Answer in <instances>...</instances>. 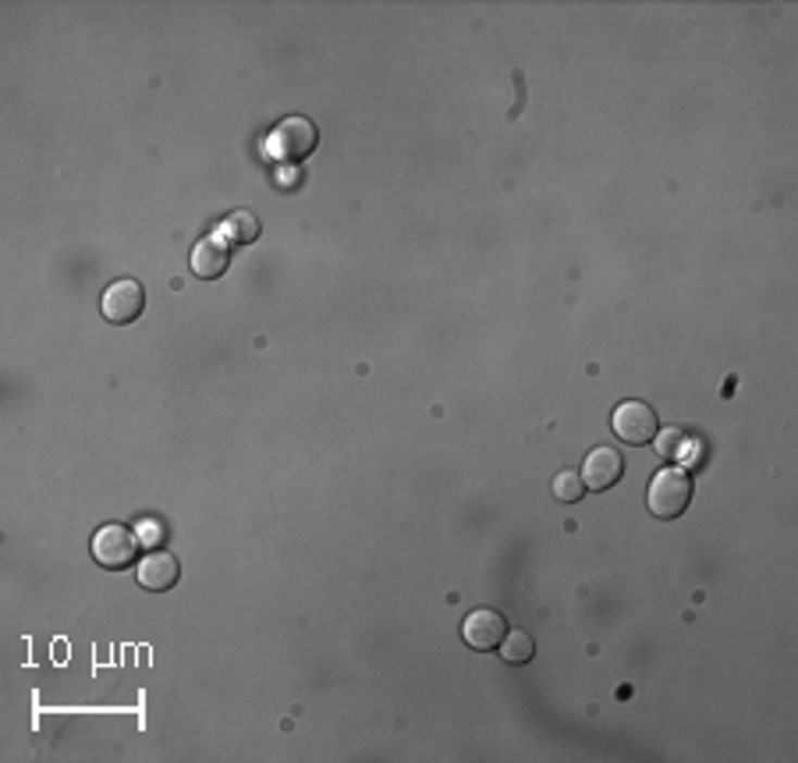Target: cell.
I'll return each mask as SVG.
<instances>
[{"label":"cell","instance_id":"6da1fadb","mask_svg":"<svg viewBox=\"0 0 798 763\" xmlns=\"http://www.w3.org/2000/svg\"><path fill=\"white\" fill-rule=\"evenodd\" d=\"M688 504H693V476L685 468L668 465L649 479V490H646L649 515H657L660 522H674L688 512Z\"/></svg>","mask_w":798,"mask_h":763},{"label":"cell","instance_id":"7a4b0ae2","mask_svg":"<svg viewBox=\"0 0 798 763\" xmlns=\"http://www.w3.org/2000/svg\"><path fill=\"white\" fill-rule=\"evenodd\" d=\"M92 558L111 572H125L139 561V537L128 526H100L92 537Z\"/></svg>","mask_w":798,"mask_h":763},{"label":"cell","instance_id":"3957f363","mask_svg":"<svg viewBox=\"0 0 798 763\" xmlns=\"http://www.w3.org/2000/svg\"><path fill=\"white\" fill-rule=\"evenodd\" d=\"M316 125L309 117H288L274 128V136L266 139V153L277 160H302L316 150Z\"/></svg>","mask_w":798,"mask_h":763},{"label":"cell","instance_id":"277c9868","mask_svg":"<svg viewBox=\"0 0 798 763\" xmlns=\"http://www.w3.org/2000/svg\"><path fill=\"white\" fill-rule=\"evenodd\" d=\"M614 434L625 440V445H649V440L657 437L660 430V416L653 405H646V401H621V405L614 409Z\"/></svg>","mask_w":798,"mask_h":763},{"label":"cell","instance_id":"5b68a950","mask_svg":"<svg viewBox=\"0 0 798 763\" xmlns=\"http://www.w3.org/2000/svg\"><path fill=\"white\" fill-rule=\"evenodd\" d=\"M100 305H103V316L111 320V324H117V327L135 324V320H139L142 310H146V288L139 285V280L121 277L103 291Z\"/></svg>","mask_w":798,"mask_h":763},{"label":"cell","instance_id":"8992f818","mask_svg":"<svg viewBox=\"0 0 798 763\" xmlns=\"http://www.w3.org/2000/svg\"><path fill=\"white\" fill-rule=\"evenodd\" d=\"M504 636H508V622H504V614L494 611V608H476L462 625V639L479 653L500 650Z\"/></svg>","mask_w":798,"mask_h":763},{"label":"cell","instance_id":"52a82bcc","mask_svg":"<svg viewBox=\"0 0 798 763\" xmlns=\"http://www.w3.org/2000/svg\"><path fill=\"white\" fill-rule=\"evenodd\" d=\"M625 476V459L614 448H597L589 451V459L583 465V484L586 490H611L614 484H621Z\"/></svg>","mask_w":798,"mask_h":763},{"label":"cell","instance_id":"ba28073f","mask_svg":"<svg viewBox=\"0 0 798 763\" xmlns=\"http://www.w3.org/2000/svg\"><path fill=\"white\" fill-rule=\"evenodd\" d=\"M182 579V561L167 551H150L139 561V586L150 593H164Z\"/></svg>","mask_w":798,"mask_h":763},{"label":"cell","instance_id":"9c48e42d","mask_svg":"<svg viewBox=\"0 0 798 763\" xmlns=\"http://www.w3.org/2000/svg\"><path fill=\"white\" fill-rule=\"evenodd\" d=\"M227 263H232V242L221 238V235L202 238V242L196 246V252H192V271L202 280H216L227 271Z\"/></svg>","mask_w":798,"mask_h":763},{"label":"cell","instance_id":"30bf717a","mask_svg":"<svg viewBox=\"0 0 798 763\" xmlns=\"http://www.w3.org/2000/svg\"><path fill=\"white\" fill-rule=\"evenodd\" d=\"M224 235H227V242L249 246V242L260 238V221H255L249 210H238V213H232V217L224 221Z\"/></svg>","mask_w":798,"mask_h":763},{"label":"cell","instance_id":"8fae6325","mask_svg":"<svg viewBox=\"0 0 798 763\" xmlns=\"http://www.w3.org/2000/svg\"><path fill=\"white\" fill-rule=\"evenodd\" d=\"M500 653H504L508 664H529L536 658V639L529 633H522V628H515V633L508 628L504 642H500Z\"/></svg>","mask_w":798,"mask_h":763},{"label":"cell","instance_id":"7c38bea8","mask_svg":"<svg viewBox=\"0 0 798 763\" xmlns=\"http://www.w3.org/2000/svg\"><path fill=\"white\" fill-rule=\"evenodd\" d=\"M553 498H558L561 504H575L586 498V484L583 476L572 473V468H564V473L553 476Z\"/></svg>","mask_w":798,"mask_h":763},{"label":"cell","instance_id":"4fadbf2b","mask_svg":"<svg viewBox=\"0 0 798 763\" xmlns=\"http://www.w3.org/2000/svg\"><path fill=\"white\" fill-rule=\"evenodd\" d=\"M653 445L664 459H678V454H685V434L678 430V426H668V430H657Z\"/></svg>","mask_w":798,"mask_h":763}]
</instances>
